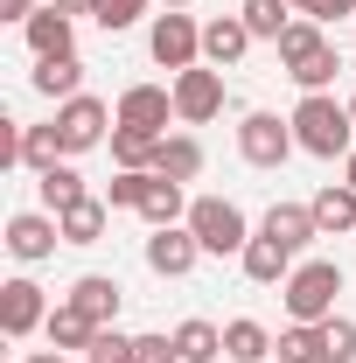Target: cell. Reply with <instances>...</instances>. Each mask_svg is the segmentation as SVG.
I'll return each instance as SVG.
<instances>
[{
  "instance_id": "cell-1",
  "label": "cell",
  "mask_w": 356,
  "mask_h": 363,
  "mask_svg": "<svg viewBox=\"0 0 356 363\" xmlns=\"http://www.w3.org/2000/svg\"><path fill=\"white\" fill-rule=\"evenodd\" d=\"M294 140H301V154H314V161H350L356 154L350 105H335L328 91H308V98L294 105Z\"/></svg>"
},
{
  "instance_id": "cell-2",
  "label": "cell",
  "mask_w": 356,
  "mask_h": 363,
  "mask_svg": "<svg viewBox=\"0 0 356 363\" xmlns=\"http://www.w3.org/2000/svg\"><path fill=\"white\" fill-rule=\"evenodd\" d=\"M279 294H287V315L294 321H328L335 315V294H343V266L335 259H301Z\"/></svg>"
},
{
  "instance_id": "cell-3",
  "label": "cell",
  "mask_w": 356,
  "mask_h": 363,
  "mask_svg": "<svg viewBox=\"0 0 356 363\" xmlns=\"http://www.w3.org/2000/svg\"><path fill=\"white\" fill-rule=\"evenodd\" d=\"M189 230H196V245H203L210 259H230V252L252 245V224H245V210H238L230 196H196V203H189Z\"/></svg>"
},
{
  "instance_id": "cell-4",
  "label": "cell",
  "mask_w": 356,
  "mask_h": 363,
  "mask_svg": "<svg viewBox=\"0 0 356 363\" xmlns=\"http://www.w3.org/2000/svg\"><path fill=\"white\" fill-rule=\"evenodd\" d=\"M112 126H119V112H112L105 98H91V91H77L70 105H56L63 154H91V147H105V140H112Z\"/></svg>"
},
{
  "instance_id": "cell-5",
  "label": "cell",
  "mask_w": 356,
  "mask_h": 363,
  "mask_svg": "<svg viewBox=\"0 0 356 363\" xmlns=\"http://www.w3.org/2000/svg\"><path fill=\"white\" fill-rule=\"evenodd\" d=\"M175 119L182 126H210L223 112V70L217 63H189V70H175Z\"/></svg>"
},
{
  "instance_id": "cell-6",
  "label": "cell",
  "mask_w": 356,
  "mask_h": 363,
  "mask_svg": "<svg viewBox=\"0 0 356 363\" xmlns=\"http://www.w3.org/2000/svg\"><path fill=\"white\" fill-rule=\"evenodd\" d=\"M294 147H301V140H294V119H279V112H245V126H238V154H245L252 168H279Z\"/></svg>"
},
{
  "instance_id": "cell-7",
  "label": "cell",
  "mask_w": 356,
  "mask_h": 363,
  "mask_svg": "<svg viewBox=\"0 0 356 363\" xmlns=\"http://www.w3.org/2000/svg\"><path fill=\"white\" fill-rule=\"evenodd\" d=\"M147 49H154V63H161V70H189V63L203 56V28H196V14H182V7L154 14V28H147Z\"/></svg>"
},
{
  "instance_id": "cell-8",
  "label": "cell",
  "mask_w": 356,
  "mask_h": 363,
  "mask_svg": "<svg viewBox=\"0 0 356 363\" xmlns=\"http://www.w3.org/2000/svg\"><path fill=\"white\" fill-rule=\"evenodd\" d=\"M112 112H119V126H133V133L168 140V119H175V91H161V84H126Z\"/></svg>"
},
{
  "instance_id": "cell-9",
  "label": "cell",
  "mask_w": 356,
  "mask_h": 363,
  "mask_svg": "<svg viewBox=\"0 0 356 363\" xmlns=\"http://www.w3.org/2000/svg\"><path fill=\"white\" fill-rule=\"evenodd\" d=\"M43 321H49V301H43L35 279H7V286H0V335H7V342H28Z\"/></svg>"
},
{
  "instance_id": "cell-10",
  "label": "cell",
  "mask_w": 356,
  "mask_h": 363,
  "mask_svg": "<svg viewBox=\"0 0 356 363\" xmlns=\"http://www.w3.org/2000/svg\"><path fill=\"white\" fill-rule=\"evenodd\" d=\"M56 245H63V224H56V210H21V217H7V252H14L21 266H43Z\"/></svg>"
},
{
  "instance_id": "cell-11",
  "label": "cell",
  "mask_w": 356,
  "mask_h": 363,
  "mask_svg": "<svg viewBox=\"0 0 356 363\" xmlns=\"http://www.w3.org/2000/svg\"><path fill=\"white\" fill-rule=\"evenodd\" d=\"M203 259V245H196V230L189 224H161L147 238V272H161V279H189Z\"/></svg>"
},
{
  "instance_id": "cell-12",
  "label": "cell",
  "mask_w": 356,
  "mask_h": 363,
  "mask_svg": "<svg viewBox=\"0 0 356 363\" xmlns=\"http://www.w3.org/2000/svg\"><path fill=\"white\" fill-rule=\"evenodd\" d=\"M21 35L35 49V63H43V56H77V14H63V7L49 0V7H35V14L21 21Z\"/></svg>"
},
{
  "instance_id": "cell-13",
  "label": "cell",
  "mask_w": 356,
  "mask_h": 363,
  "mask_svg": "<svg viewBox=\"0 0 356 363\" xmlns=\"http://www.w3.org/2000/svg\"><path fill=\"white\" fill-rule=\"evenodd\" d=\"M63 301H70V308H77L91 328H112V321H119V301H126V286H119L112 272H84V279H77Z\"/></svg>"
},
{
  "instance_id": "cell-14",
  "label": "cell",
  "mask_w": 356,
  "mask_h": 363,
  "mask_svg": "<svg viewBox=\"0 0 356 363\" xmlns=\"http://www.w3.org/2000/svg\"><path fill=\"white\" fill-rule=\"evenodd\" d=\"M238 266H245V279H252V286H287V272H294V252H287L279 238H266V230H259V238L238 252Z\"/></svg>"
},
{
  "instance_id": "cell-15",
  "label": "cell",
  "mask_w": 356,
  "mask_h": 363,
  "mask_svg": "<svg viewBox=\"0 0 356 363\" xmlns=\"http://www.w3.org/2000/svg\"><path fill=\"white\" fill-rule=\"evenodd\" d=\"M259 230H266V238H279V245H287L294 259H301L314 238H321V224H314V210H308V203H272Z\"/></svg>"
},
{
  "instance_id": "cell-16",
  "label": "cell",
  "mask_w": 356,
  "mask_h": 363,
  "mask_svg": "<svg viewBox=\"0 0 356 363\" xmlns=\"http://www.w3.org/2000/svg\"><path fill=\"white\" fill-rule=\"evenodd\" d=\"M245 49H252V28H245V14H217V21H203V63L230 70Z\"/></svg>"
},
{
  "instance_id": "cell-17",
  "label": "cell",
  "mask_w": 356,
  "mask_h": 363,
  "mask_svg": "<svg viewBox=\"0 0 356 363\" xmlns=\"http://www.w3.org/2000/svg\"><path fill=\"white\" fill-rule=\"evenodd\" d=\"M308 210H314V224H321V238H343V230H356V189L350 182H321Z\"/></svg>"
},
{
  "instance_id": "cell-18",
  "label": "cell",
  "mask_w": 356,
  "mask_h": 363,
  "mask_svg": "<svg viewBox=\"0 0 356 363\" xmlns=\"http://www.w3.org/2000/svg\"><path fill=\"white\" fill-rule=\"evenodd\" d=\"M223 357H230V363H272V328L252 321V315L223 321Z\"/></svg>"
},
{
  "instance_id": "cell-19",
  "label": "cell",
  "mask_w": 356,
  "mask_h": 363,
  "mask_svg": "<svg viewBox=\"0 0 356 363\" xmlns=\"http://www.w3.org/2000/svg\"><path fill=\"white\" fill-rule=\"evenodd\" d=\"M154 175L196 182V175H203V140H196V133H168L161 147H154Z\"/></svg>"
},
{
  "instance_id": "cell-20",
  "label": "cell",
  "mask_w": 356,
  "mask_h": 363,
  "mask_svg": "<svg viewBox=\"0 0 356 363\" xmlns=\"http://www.w3.org/2000/svg\"><path fill=\"white\" fill-rule=\"evenodd\" d=\"M28 84L43 91V98H56V105H70V98L84 91V63H77V56H43Z\"/></svg>"
},
{
  "instance_id": "cell-21",
  "label": "cell",
  "mask_w": 356,
  "mask_h": 363,
  "mask_svg": "<svg viewBox=\"0 0 356 363\" xmlns=\"http://www.w3.org/2000/svg\"><path fill=\"white\" fill-rule=\"evenodd\" d=\"M105 217H112V203L105 196H84V203H70L56 224H63V245H98L105 238Z\"/></svg>"
},
{
  "instance_id": "cell-22",
  "label": "cell",
  "mask_w": 356,
  "mask_h": 363,
  "mask_svg": "<svg viewBox=\"0 0 356 363\" xmlns=\"http://www.w3.org/2000/svg\"><path fill=\"white\" fill-rule=\"evenodd\" d=\"M35 196H43V210H56V217H63L70 203H84L91 189H84V175H77L70 161H56V168H43V175H35Z\"/></svg>"
},
{
  "instance_id": "cell-23",
  "label": "cell",
  "mask_w": 356,
  "mask_h": 363,
  "mask_svg": "<svg viewBox=\"0 0 356 363\" xmlns=\"http://www.w3.org/2000/svg\"><path fill=\"white\" fill-rule=\"evenodd\" d=\"M140 217L161 230V224H189V196H182V182H168V175H154L147 182V203H140Z\"/></svg>"
},
{
  "instance_id": "cell-24",
  "label": "cell",
  "mask_w": 356,
  "mask_h": 363,
  "mask_svg": "<svg viewBox=\"0 0 356 363\" xmlns=\"http://www.w3.org/2000/svg\"><path fill=\"white\" fill-rule=\"evenodd\" d=\"M43 335H49V350H91V335H98V328H91L70 301H56V308H49V321H43Z\"/></svg>"
},
{
  "instance_id": "cell-25",
  "label": "cell",
  "mask_w": 356,
  "mask_h": 363,
  "mask_svg": "<svg viewBox=\"0 0 356 363\" xmlns=\"http://www.w3.org/2000/svg\"><path fill=\"white\" fill-rule=\"evenodd\" d=\"M272 350H279V363H328V335H321V321H294Z\"/></svg>"
},
{
  "instance_id": "cell-26",
  "label": "cell",
  "mask_w": 356,
  "mask_h": 363,
  "mask_svg": "<svg viewBox=\"0 0 356 363\" xmlns=\"http://www.w3.org/2000/svg\"><path fill=\"white\" fill-rule=\"evenodd\" d=\"M175 350H182V363H217L223 357V328L196 315V321H182V328H175Z\"/></svg>"
},
{
  "instance_id": "cell-27",
  "label": "cell",
  "mask_w": 356,
  "mask_h": 363,
  "mask_svg": "<svg viewBox=\"0 0 356 363\" xmlns=\"http://www.w3.org/2000/svg\"><path fill=\"white\" fill-rule=\"evenodd\" d=\"M294 0H245L238 14H245V28H252V43H279L287 28H294V14H287Z\"/></svg>"
},
{
  "instance_id": "cell-28",
  "label": "cell",
  "mask_w": 356,
  "mask_h": 363,
  "mask_svg": "<svg viewBox=\"0 0 356 363\" xmlns=\"http://www.w3.org/2000/svg\"><path fill=\"white\" fill-rule=\"evenodd\" d=\"M335 70H343V56H335V43H321L314 56H301V63H287V77L301 84V98H308V91H328V84H335Z\"/></svg>"
},
{
  "instance_id": "cell-29",
  "label": "cell",
  "mask_w": 356,
  "mask_h": 363,
  "mask_svg": "<svg viewBox=\"0 0 356 363\" xmlns=\"http://www.w3.org/2000/svg\"><path fill=\"white\" fill-rule=\"evenodd\" d=\"M147 182H154V168H119V175L105 182V203L112 210H140L147 203Z\"/></svg>"
},
{
  "instance_id": "cell-30",
  "label": "cell",
  "mask_w": 356,
  "mask_h": 363,
  "mask_svg": "<svg viewBox=\"0 0 356 363\" xmlns=\"http://www.w3.org/2000/svg\"><path fill=\"white\" fill-rule=\"evenodd\" d=\"M154 147H161V140L133 133V126H112V161H119V168H154Z\"/></svg>"
},
{
  "instance_id": "cell-31",
  "label": "cell",
  "mask_w": 356,
  "mask_h": 363,
  "mask_svg": "<svg viewBox=\"0 0 356 363\" xmlns=\"http://www.w3.org/2000/svg\"><path fill=\"white\" fill-rule=\"evenodd\" d=\"M328 43V35H321V21H294V28H287V35H279V63H301V56H314V49Z\"/></svg>"
},
{
  "instance_id": "cell-32",
  "label": "cell",
  "mask_w": 356,
  "mask_h": 363,
  "mask_svg": "<svg viewBox=\"0 0 356 363\" xmlns=\"http://www.w3.org/2000/svg\"><path fill=\"white\" fill-rule=\"evenodd\" d=\"M84 357H91V363H133V335H119V321H112V328H98V335H91Z\"/></svg>"
},
{
  "instance_id": "cell-33",
  "label": "cell",
  "mask_w": 356,
  "mask_h": 363,
  "mask_svg": "<svg viewBox=\"0 0 356 363\" xmlns=\"http://www.w3.org/2000/svg\"><path fill=\"white\" fill-rule=\"evenodd\" d=\"M321 335H328V363H356V321L350 315H328Z\"/></svg>"
},
{
  "instance_id": "cell-34",
  "label": "cell",
  "mask_w": 356,
  "mask_h": 363,
  "mask_svg": "<svg viewBox=\"0 0 356 363\" xmlns=\"http://www.w3.org/2000/svg\"><path fill=\"white\" fill-rule=\"evenodd\" d=\"M140 14H147V0H98V14H91V21H98L105 35H119V28H133Z\"/></svg>"
},
{
  "instance_id": "cell-35",
  "label": "cell",
  "mask_w": 356,
  "mask_h": 363,
  "mask_svg": "<svg viewBox=\"0 0 356 363\" xmlns=\"http://www.w3.org/2000/svg\"><path fill=\"white\" fill-rule=\"evenodd\" d=\"M133 363H182L175 335H133Z\"/></svg>"
},
{
  "instance_id": "cell-36",
  "label": "cell",
  "mask_w": 356,
  "mask_h": 363,
  "mask_svg": "<svg viewBox=\"0 0 356 363\" xmlns=\"http://www.w3.org/2000/svg\"><path fill=\"white\" fill-rule=\"evenodd\" d=\"M21 119H0V168H21Z\"/></svg>"
},
{
  "instance_id": "cell-37",
  "label": "cell",
  "mask_w": 356,
  "mask_h": 363,
  "mask_svg": "<svg viewBox=\"0 0 356 363\" xmlns=\"http://www.w3.org/2000/svg\"><path fill=\"white\" fill-rule=\"evenodd\" d=\"M301 14L308 21H343V14H356V0H301Z\"/></svg>"
},
{
  "instance_id": "cell-38",
  "label": "cell",
  "mask_w": 356,
  "mask_h": 363,
  "mask_svg": "<svg viewBox=\"0 0 356 363\" xmlns=\"http://www.w3.org/2000/svg\"><path fill=\"white\" fill-rule=\"evenodd\" d=\"M0 14H7V21H28V14H35V0H0Z\"/></svg>"
},
{
  "instance_id": "cell-39",
  "label": "cell",
  "mask_w": 356,
  "mask_h": 363,
  "mask_svg": "<svg viewBox=\"0 0 356 363\" xmlns=\"http://www.w3.org/2000/svg\"><path fill=\"white\" fill-rule=\"evenodd\" d=\"M63 14H98V0H56Z\"/></svg>"
},
{
  "instance_id": "cell-40",
  "label": "cell",
  "mask_w": 356,
  "mask_h": 363,
  "mask_svg": "<svg viewBox=\"0 0 356 363\" xmlns=\"http://www.w3.org/2000/svg\"><path fill=\"white\" fill-rule=\"evenodd\" d=\"M21 363H63V350H35V357H21Z\"/></svg>"
},
{
  "instance_id": "cell-41",
  "label": "cell",
  "mask_w": 356,
  "mask_h": 363,
  "mask_svg": "<svg viewBox=\"0 0 356 363\" xmlns=\"http://www.w3.org/2000/svg\"><path fill=\"white\" fill-rule=\"evenodd\" d=\"M343 182H350V189H356V154H350V161H343Z\"/></svg>"
},
{
  "instance_id": "cell-42",
  "label": "cell",
  "mask_w": 356,
  "mask_h": 363,
  "mask_svg": "<svg viewBox=\"0 0 356 363\" xmlns=\"http://www.w3.org/2000/svg\"><path fill=\"white\" fill-rule=\"evenodd\" d=\"M350 119H356V91H350Z\"/></svg>"
},
{
  "instance_id": "cell-43",
  "label": "cell",
  "mask_w": 356,
  "mask_h": 363,
  "mask_svg": "<svg viewBox=\"0 0 356 363\" xmlns=\"http://www.w3.org/2000/svg\"><path fill=\"white\" fill-rule=\"evenodd\" d=\"M168 7H189V0H168Z\"/></svg>"
},
{
  "instance_id": "cell-44",
  "label": "cell",
  "mask_w": 356,
  "mask_h": 363,
  "mask_svg": "<svg viewBox=\"0 0 356 363\" xmlns=\"http://www.w3.org/2000/svg\"><path fill=\"white\" fill-rule=\"evenodd\" d=\"M294 7H301V0H294Z\"/></svg>"
}]
</instances>
